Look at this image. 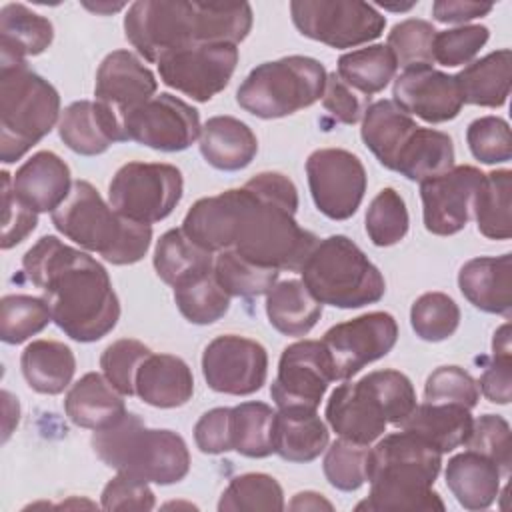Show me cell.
Wrapping results in <instances>:
<instances>
[{
    "instance_id": "cell-1",
    "label": "cell",
    "mask_w": 512,
    "mask_h": 512,
    "mask_svg": "<svg viewBox=\"0 0 512 512\" xmlns=\"http://www.w3.org/2000/svg\"><path fill=\"white\" fill-rule=\"evenodd\" d=\"M298 190L280 172H260L244 186L196 200L182 232L208 252L234 250L276 270L300 272L318 236L296 222Z\"/></svg>"
},
{
    "instance_id": "cell-2",
    "label": "cell",
    "mask_w": 512,
    "mask_h": 512,
    "mask_svg": "<svg viewBox=\"0 0 512 512\" xmlns=\"http://www.w3.org/2000/svg\"><path fill=\"white\" fill-rule=\"evenodd\" d=\"M24 276L42 290L52 322L76 342H96L114 330L120 302L106 268L90 254L42 236L22 258Z\"/></svg>"
},
{
    "instance_id": "cell-3",
    "label": "cell",
    "mask_w": 512,
    "mask_h": 512,
    "mask_svg": "<svg viewBox=\"0 0 512 512\" xmlns=\"http://www.w3.org/2000/svg\"><path fill=\"white\" fill-rule=\"evenodd\" d=\"M252 28L248 2L138 0L124 16L126 40L158 64L170 52L198 44H238Z\"/></svg>"
},
{
    "instance_id": "cell-4",
    "label": "cell",
    "mask_w": 512,
    "mask_h": 512,
    "mask_svg": "<svg viewBox=\"0 0 512 512\" xmlns=\"http://www.w3.org/2000/svg\"><path fill=\"white\" fill-rule=\"evenodd\" d=\"M442 468V454L402 430L384 436L368 452V496L356 510H444L438 492L432 490Z\"/></svg>"
},
{
    "instance_id": "cell-5",
    "label": "cell",
    "mask_w": 512,
    "mask_h": 512,
    "mask_svg": "<svg viewBox=\"0 0 512 512\" xmlns=\"http://www.w3.org/2000/svg\"><path fill=\"white\" fill-rule=\"evenodd\" d=\"M54 228L106 262L126 266L142 260L152 242V226L118 214L86 180H76L68 198L52 212Z\"/></svg>"
},
{
    "instance_id": "cell-6",
    "label": "cell",
    "mask_w": 512,
    "mask_h": 512,
    "mask_svg": "<svg viewBox=\"0 0 512 512\" xmlns=\"http://www.w3.org/2000/svg\"><path fill=\"white\" fill-rule=\"evenodd\" d=\"M92 450L116 472L160 486L176 484L190 470V452L180 434L148 428L138 414L126 412L118 422L92 434Z\"/></svg>"
},
{
    "instance_id": "cell-7",
    "label": "cell",
    "mask_w": 512,
    "mask_h": 512,
    "mask_svg": "<svg viewBox=\"0 0 512 512\" xmlns=\"http://www.w3.org/2000/svg\"><path fill=\"white\" fill-rule=\"evenodd\" d=\"M60 94L26 62H0V160L12 164L60 120Z\"/></svg>"
},
{
    "instance_id": "cell-8",
    "label": "cell",
    "mask_w": 512,
    "mask_h": 512,
    "mask_svg": "<svg viewBox=\"0 0 512 512\" xmlns=\"http://www.w3.org/2000/svg\"><path fill=\"white\" fill-rule=\"evenodd\" d=\"M302 282L320 302L334 308H362L378 302L386 282L362 248L344 234L318 240L300 268Z\"/></svg>"
},
{
    "instance_id": "cell-9",
    "label": "cell",
    "mask_w": 512,
    "mask_h": 512,
    "mask_svg": "<svg viewBox=\"0 0 512 512\" xmlns=\"http://www.w3.org/2000/svg\"><path fill=\"white\" fill-rule=\"evenodd\" d=\"M326 76L324 64L310 56L294 54L262 62L236 90V102L256 118H284L318 102Z\"/></svg>"
},
{
    "instance_id": "cell-10",
    "label": "cell",
    "mask_w": 512,
    "mask_h": 512,
    "mask_svg": "<svg viewBox=\"0 0 512 512\" xmlns=\"http://www.w3.org/2000/svg\"><path fill=\"white\" fill-rule=\"evenodd\" d=\"M182 192V172L166 162H128L108 184L110 206L140 224H154L170 216Z\"/></svg>"
},
{
    "instance_id": "cell-11",
    "label": "cell",
    "mask_w": 512,
    "mask_h": 512,
    "mask_svg": "<svg viewBox=\"0 0 512 512\" xmlns=\"http://www.w3.org/2000/svg\"><path fill=\"white\" fill-rule=\"evenodd\" d=\"M290 14L302 36L338 50L368 44L386 28V18L358 0H294Z\"/></svg>"
},
{
    "instance_id": "cell-12",
    "label": "cell",
    "mask_w": 512,
    "mask_h": 512,
    "mask_svg": "<svg viewBox=\"0 0 512 512\" xmlns=\"http://www.w3.org/2000/svg\"><path fill=\"white\" fill-rule=\"evenodd\" d=\"M310 196L330 220H348L356 214L366 192L362 160L344 148H320L306 160Z\"/></svg>"
},
{
    "instance_id": "cell-13",
    "label": "cell",
    "mask_w": 512,
    "mask_h": 512,
    "mask_svg": "<svg viewBox=\"0 0 512 512\" xmlns=\"http://www.w3.org/2000/svg\"><path fill=\"white\" fill-rule=\"evenodd\" d=\"M398 340L396 318L388 312H366L328 328L322 344L336 380L356 376L370 362L384 358Z\"/></svg>"
},
{
    "instance_id": "cell-14",
    "label": "cell",
    "mask_w": 512,
    "mask_h": 512,
    "mask_svg": "<svg viewBox=\"0 0 512 512\" xmlns=\"http://www.w3.org/2000/svg\"><path fill=\"white\" fill-rule=\"evenodd\" d=\"M238 64L236 44H198L158 60L160 80L196 102H208L222 92Z\"/></svg>"
},
{
    "instance_id": "cell-15",
    "label": "cell",
    "mask_w": 512,
    "mask_h": 512,
    "mask_svg": "<svg viewBox=\"0 0 512 512\" xmlns=\"http://www.w3.org/2000/svg\"><path fill=\"white\" fill-rule=\"evenodd\" d=\"M202 376L214 392L250 396L266 384L268 352L246 336H216L204 348Z\"/></svg>"
},
{
    "instance_id": "cell-16",
    "label": "cell",
    "mask_w": 512,
    "mask_h": 512,
    "mask_svg": "<svg viewBox=\"0 0 512 512\" xmlns=\"http://www.w3.org/2000/svg\"><path fill=\"white\" fill-rule=\"evenodd\" d=\"M126 140L160 152H180L200 138V114L172 94L152 96L122 118Z\"/></svg>"
},
{
    "instance_id": "cell-17",
    "label": "cell",
    "mask_w": 512,
    "mask_h": 512,
    "mask_svg": "<svg viewBox=\"0 0 512 512\" xmlns=\"http://www.w3.org/2000/svg\"><path fill=\"white\" fill-rule=\"evenodd\" d=\"M332 380L336 378L324 344L320 340H298L282 350L270 396L278 408L318 410Z\"/></svg>"
},
{
    "instance_id": "cell-18",
    "label": "cell",
    "mask_w": 512,
    "mask_h": 512,
    "mask_svg": "<svg viewBox=\"0 0 512 512\" xmlns=\"http://www.w3.org/2000/svg\"><path fill=\"white\" fill-rule=\"evenodd\" d=\"M484 172L476 166H452L450 170L420 182L424 228L436 236L460 232L472 210V196Z\"/></svg>"
},
{
    "instance_id": "cell-19",
    "label": "cell",
    "mask_w": 512,
    "mask_h": 512,
    "mask_svg": "<svg viewBox=\"0 0 512 512\" xmlns=\"http://www.w3.org/2000/svg\"><path fill=\"white\" fill-rule=\"evenodd\" d=\"M392 96L398 108L428 124L448 122L464 106L456 76L436 70L432 64L402 68L394 80Z\"/></svg>"
},
{
    "instance_id": "cell-20",
    "label": "cell",
    "mask_w": 512,
    "mask_h": 512,
    "mask_svg": "<svg viewBox=\"0 0 512 512\" xmlns=\"http://www.w3.org/2000/svg\"><path fill=\"white\" fill-rule=\"evenodd\" d=\"M158 90L154 72L130 50L110 52L98 66L94 96L112 108L120 120L148 102Z\"/></svg>"
},
{
    "instance_id": "cell-21",
    "label": "cell",
    "mask_w": 512,
    "mask_h": 512,
    "mask_svg": "<svg viewBox=\"0 0 512 512\" xmlns=\"http://www.w3.org/2000/svg\"><path fill=\"white\" fill-rule=\"evenodd\" d=\"M326 420L340 438L364 446L378 440L388 424L380 400L364 378L332 390L326 402Z\"/></svg>"
},
{
    "instance_id": "cell-22",
    "label": "cell",
    "mask_w": 512,
    "mask_h": 512,
    "mask_svg": "<svg viewBox=\"0 0 512 512\" xmlns=\"http://www.w3.org/2000/svg\"><path fill=\"white\" fill-rule=\"evenodd\" d=\"M58 134L80 156H98L114 142H126L120 116L98 100L68 104L60 114Z\"/></svg>"
},
{
    "instance_id": "cell-23",
    "label": "cell",
    "mask_w": 512,
    "mask_h": 512,
    "mask_svg": "<svg viewBox=\"0 0 512 512\" xmlns=\"http://www.w3.org/2000/svg\"><path fill=\"white\" fill-rule=\"evenodd\" d=\"M72 184L68 164L50 150L32 154L12 176L16 198L38 214H52L68 198Z\"/></svg>"
},
{
    "instance_id": "cell-24",
    "label": "cell",
    "mask_w": 512,
    "mask_h": 512,
    "mask_svg": "<svg viewBox=\"0 0 512 512\" xmlns=\"http://www.w3.org/2000/svg\"><path fill=\"white\" fill-rule=\"evenodd\" d=\"M462 296L478 310L510 318L512 314V254L478 256L458 272Z\"/></svg>"
},
{
    "instance_id": "cell-25",
    "label": "cell",
    "mask_w": 512,
    "mask_h": 512,
    "mask_svg": "<svg viewBox=\"0 0 512 512\" xmlns=\"http://www.w3.org/2000/svg\"><path fill=\"white\" fill-rule=\"evenodd\" d=\"M134 390L154 408H178L192 398L194 376L182 358L150 352L136 372Z\"/></svg>"
},
{
    "instance_id": "cell-26",
    "label": "cell",
    "mask_w": 512,
    "mask_h": 512,
    "mask_svg": "<svg viewBox=\"0 0 512 512\" xmlns=\"http://www.w3.org/2000/svg\"><path fill=\"white\" fill-rule=\"evenodd\" d=\"M330 440L328 426L314 408L290 406L274 414L272 444L282 460L306 464L318 458Z\"/></svg>"
},
{
    "instance_id": "cell-27",
    "label": "cell",
    "mask_w": 512,
    "mask_h": 512,
    "mask_svg": "<svg viewBox=\"0 0 512 512\" xmlns=\"http://www.w3.org/2000/svg\"><path fill=\"white\" fill-rule=\"evenodd\" d=\"M64 412L72 424L96 432L118 422L126 414V406L122 394L104 374L88 372L70 386Z\"/></svg>"
},
{
    "instance_id": "cell-28",
    "label": "cell",
    "mask_w": 512,
    "mask_h": 512,
    "mask_svg": "<svg viewBox=\"0 0 512 512\" xmlns=\"http://www.w3.org/2000/svg\"><path fill=\"white\" fill-rule=\"evenodd\" d=\"M444 478L448 490L462 508L484 510L498 498L502 472L490 458L466 450L448 460Z\"/></svg>"
},
{
    "instance_id": "cell-29",
    "label": "cell",
    "mask_w": 512,
    "mask_h": 512,
    "mask_svg": "<svg viewBox=\"0 0 512 512\" xmlns=\"http://www.w3.org/2000/svg\"><path fill=\"white\" fill-rule=\"evenodd\" d=\"M256 152V134L234 116H212L200 130V154L216 170H242L254 160Z\"/></svg>"
},
{
    "instance_id": "cell-30",
    "label": "cell",
    "mask_w": 512,
    "mask_h": 512,
    "mask_svg": "<svg viewBox=\"0 0 512 512\" xmlns=\"http://www.w3.org/2000/svg\"><path fill=\"white\" fill-rule=\"evenodd\" d=\"M416 128L418 124L414 118L398 108L392 100H376L368 104L362 116L360 136L376 160L384 168L394 170L402 148Z\"/></svg>"
},
{
    "instance_id": "cell-31",
    "label": "cell",
    "mask_w": 512,
    "mask_h": 512,
    "mask_svg": "<svg viewBox=\"0 0 512 512\" xmlns=\"http://www.w3.org/2000/svg\"><path fill=\"white\" fill-rule=\"evenodd\" d=\"M54 40L52 22L20 2L0 10V62H26L42 54Z\"/></svg>"
},
{
    "instance_id": "cell-32",
    "label": "cell",
    "mask_w": 512,
    "mask_h": 512,
    "mask_svg": "<svg viewBox=\"0 0 512 512\" xmlns=\"http://www.w3.org/2000/svg\"><path fill=\"white\" fill-rule=\"evenodd\" d=\"M472 422L474 418L464 406L424 402L416 404L414 412L400 428L418 436L440 454H446L466 444Z\"/></svg>"
},
{
    "instance_id": "cell-33",
    "label": "cell",
    "mask_w": 512,
    "mask_h": 512,
    "mask_svg": "<svg viewBox=\"0 0 512 512\" xmlns=\"http://www.w3.org/2000/svg\"><path fill=\"white\" fill-rule=\"evenodd\" d=\"M456 76L464 104L500 108L506 104L512 82L510 48L494 50L480 60L464 66Z\"/></svg>"
},
{
    "instance_id": "cell-34",
    "label": "cell",
    "mask_w": 512,
    "mask_h": 512,
    "mask_svg": "<svg viewBox=\"0 0 512 512\" xmlns=\"http://www.w3.org/2000/svg\"><path fill=\"white\" fill-rule=\"evenodd\" d=\"M22 376L38 394H62L76 372V358L70 346L58 340H32L20 356Z\"/></svg>"
},
{
    "instance_id": "cell-35",
    "label": "cell",
    "mask_w": 512,
    "mask_h": 512,
    "mask_svg": "<svg viewBox=\"0 0 512 512\" xmlns=\"http://www.w3.org/2000/svg\"><path fill=\"white\" fill-rule=\"evenodd\" d=\"M322 306L302 280L276 282L266 294L268 322L284 336H306L322 316Z\"/></svg>"
},
{
    "instance_id": "cell-36",
    "label": "cell",
    "mask_w": 512,
    "mask_h": 512,
    "mask_svg": "<svg viewBox=\"0 0 512 512\" xmlns=\"http://www.w3.org/2000/svg\"><path fill=\"white\" fill-rule=\"evenodd\" d=\"M454 166V144L446 132L418 126L402 148L394 172L412 182L438 176Z\"/></svg>"
},
{
    "instance_id": "cell-37",
    "label": "cell",
    "mask_w": 512,
    "mask_h": 512,
    "mask_svg": "<svg viewBox=\"0 0 512 512\" xmlns=\"http://www.w3.org/2000/svg\"><path fill=\"white\" fill-rule=\"evenodd\" d=\"M512 172L492 170L486 172L472 196V210L478 232L490 240H508L512 236L510 218Z\"/></svg>"
},
{
    "instance_id": "cell-38",
    "label": "cell",
    "mask_w": 512,
    "mask_h": 512,
    "mask_svg": "<svg viewBox=\"0 0 512 512\" xmlns=\"http://www.w3.org/2000/svg\"><path fill=\"white\" fill-rule=\"evenodd\" d=\"M154 270L162 282H178L214 270V254L194 244L182 228H172L160 236L154 248Z\"/></svg>"
},
{
    "instance_id": "cell-39",
    "label": "cell",
    "mask_w": 512,
    "mask_h": 512,
    "mask_svg": "<svg viewBox=\"0 0 512 512\" xmlns=\"http://www.w3.org/2000/svg\"><path fill=\"white\" fill-rule=\"evenodd\" d=\"M398 70L396 58L386 44H372L346 52L338 58L336 74L364 96L382 92Z\"/></svg>"
},
{
    "instance_id": "cell-40",
    "label": "cell",
    "mask_w": 512,
    "mask_h": 512,
    "mask_svg": "<svg viewBox=\"0 0 512 512\" xmlns=\"http://www.w3.org/2000/svg\"><path fill=\"white\" fill-rule=\"evenodd\" d=\"M274 414L272 406L256 400L230 408L232 450L248 458H266L274 454Z\"/></svg>"
},
{
    "instance_id": "cell-41",
    "label": "cell",
    "mask_w": 512,
    "mask_h": 512,
    "mask_svg": "<svg viewBox=\"0 0 512 512\" xmlns=\"http://www.w3.org/2000/svg\"><path fill=\"white\" fill-rule=\"evenodd\" d=\"M172 288L180 314L192 324H212L230 308V296L218 284L214 270L190 276Z\"/></svg>"
},
{
    "instance_id": "cell-42",
    "label": "cell",
    "mask_w": 512,
    "mask_h": 512,
    "mask_svg": "<svg viewBox=\"0 0 512 512\" xmlns=\"http://www.w3.org/2000/svg\"><path fill=\"white\" fill-rule=\"evenodd\" d=\"M214 276L230 298H254L270 292L280 270L260 266L234 250H222L214 256Z\"/></svg>"
},
{
    "instance_id": "cell-43",
    "label": "cell",
    "mask_w": 512,
    "mask_h": 512,
    "mask_svg": "<svg viewBox=\"0 0 512 512\" xmlns=\"http://www.w3.org/2000/svg\"><path fill=\"white\" fill-rule=\"evenodd\" d=\"M284 490L278 480L264 472H246L230 480L218 500L220 512L238 510H284Z\"/></svg>"
},
{
    "instance_id": "cell-44",
    "label": "cell",
    "mask_w": 512,
    "mask_h": 512,
    "mask_svg": "<svg viewBox=\"0 0 512 512\" xmlns=\"http://www.w3.org/2000/svg\"><path fill=\"white\" fill-rule=\"evenodd\" d=\"M52 322L50 306L40 296L8 294L0 302V338L6 344H20L42 332Z\"/></svg>"
},
{
    "instance_id": "cell-45",
    "label": "cell",
    "mask_w": 512,
    "mask_h": 512,
    "mask_svg": "<svg viewBox=\"0 0 512 512\" xmlns=\"http://www.w3.org/2000/svg\"><path fill=\"white\" fill-rule=\"evenodd\" d=\"M366 234L378 248L398 244L410 226L406 202L394 188H382L370 202L364 218Z\"/></svg>"
},
{
    "instance_id": "cell-46",
    "label": "cell",
    "mask_w": 512,
    "mask_h": 512,
    "mask_svg": "<svg viewBox=\"0 0 512 512\" xmlns=\"http://www.w3.org/2000/svg\"><path fill=\"white\" fill-rule=\"evenodd\" d=\"M410 324L426 342L448 340L460 326V308L444 292H426L410 308Z\"/></svg>"
},
{
    "instance_id": "cell-47",
    "label": "cell",
    "mask_w": 512,
    "mask_h": 512,
    "mask_svg": "<svg viewBox=\"0 0 512 512\" xmlns=\"http://www.w3.org/2000/svg\"><path fill=\"white\" fill-rule=\"evenodd\" d=\"M368 452V446L344 438L332 442L322 462L328 484L342 492L358 490L368 480Z\"/></svg>"
},
{
    "instance_id": "cell-48",
    "label": "cell",
    "mask_w": 512,
    "mask_h": 512,
    "mask_svg": "<svg viewBox=\"0 0 512 512\" xmlns=\"http://www.w3.org/2000/svg\"><path fill=\"white\" fill-rule=\"evenodd\" d=\"M434 36H436V30L430 22L422 18H406L392 26L386 38V46L394 54L396 64L400 68L432 64Z\"/></svg>"
},
{
    "instance_id": "cell-49",
    "label": "cell",
    "mask_w": 512,
    "mask_h": 512,
    "mask_svg": "<svg viewBox=\"0 0 512 512\" xmlns=\"http://www.w3.org/2000/svg\"><path fill=\"white\" fill-rule=\"evenodd\" d=\"M380 400L388 424L402 426L416 408V392L410 378L400 370H374L362 376Z\"/></svg>"
},
{
    "instance_id": "cell-50",
    "label": "cell",
    "mask_w": 512,
    "mask_h": 512,
    "mask_svg": "<svg viewBox=\"0 0 512 512\" xmlns=\"http://www.w3.org/2000/svg\"><path fill=\"white\" fill-rule=\"evenodd\" d=\"M152 350L134 338H120L106 346V350L100 356V368L106 380L122 394V396H134V380L136 372L142 364V360Z\"/></svg>"
},
{
    "instance_id": "cell-51",
    "label": "cell",
    "mask_w": 512,
    "mask_h": 512,
    "mask_svg": "<svg viewBox=\"0 0 512 512\" xmlns=\"http://www.w3.org/2000/svg\"><path fill=\"white\" fill-rule=\"evenodd\" d=\"M464 446L496 462L502 476L510 474V468H512L510 424L502 416L482 414L478 420H474L470 436Z\"/></svg>"
},
{
    "instance_id": "cell-52",
    "label": "cell",
    "mask_w": 512,
    "mask_h": 512,
    "mask_svg": "<svg viewBox=\"0 0 512 512\" xmlns=\"http://www.w3.org/2000/svg\"><path fill=\"white\" fill-rule=\"evenodd\" d=\"M466 142L476 160L482 164H500L512 158L510 126L500 116H482L468 124Z\"/></svg>"
},
{
    "instance_id": "cell-53",
    "label": "cell",
    "mask_w": 512,
    "mask_h": 512,
    "mask_svg": "<svg viewBox=\"0 0 512 512\" xmlns=\"http://www.w3.org/2000/svg\"><path fill=\"white\" fill-rule=\"evenodd\" d=\"M426 402L434 404H458L472 410L480 400L478 382L460 366L436 368L424 384Z\"/></svg>"
},
{
    "instance_id": "cell-54",
    "label": "cell",
    "mask_w": 512,
    "mask_h": 512,
    "mask_svg": "<svg viewBox=\"0 0 512 512\" xmlns=\"http://www.w3.org/2000/svg\"><path fill=\"white\" fill-rule=\"evenodd\" d=\"M490 30L482 24H462L458 28L436 32L432 44L434 62L442 66H462L468 64L488 42Z\"/></svg>"
},
{
    "instance_id": "cell-55",
    "label": "cell",
    "mask_w": 512,
    "mask_h": 512,
    "mask_svg": "<svg viewBox=\"0 0 512 512\" xmlns=\"http://www.w3.org/2000/svg\"><path fill=\"white\" fill-rule=\"evenodd\" d=\"M2 250L20 244L38 224V212L22 204L12 190V174L2 172Z\"/></svg>"
},
{
    "instance_id": "cell-56",
    "label": "cell",
    "mask_w": 512,
    "mask_h": 512,
    "mask_svg": "<svg viewBox=\"0 0 512 512\" xmlns=\"http://www.w3.org/2000/svg\"><path fill=\"white\" fill-rule=\"evenodd\" d=\"M370 98L356 92L352 86H348L336 72H330L326 76V86L322 94V106L330 114L332 120L340 124H356L362 120Z\"/></svg>"
},
{
    "instance_id": "cell-57",
    "label": "cell",
    "mask_w": 512,
    "mask_h": 512,
    "mask_svg": "<svg viewBox=\"0 0 512 512\" xmlns=\"http://www.w3.org/2000/svg\"><path fill=\"white\" fill-rule=\"evenodd\" d=\"M104 510H152L156 506L154 492L148 482L118 472L102 490Z\"/></svg>"
},
{
    "instance_id": "cell-58",
    "label": "cell",
    "mask_w": 512,
    "mask_h": 512,
    "mask_svg": "<svg viewBox=\"0 0 512 512\" xmlns=\"http://www.w3.org/2000/svg\"><path fill=\"white\" fill-rule=\"evenodd\" d=\"M194 442L202 454L230 452V408L220 406L204 412L194 426Z\"/></svg>"
},
{
    "instance_id": "cell-59",
    "label": "cell",
    "mask_w": 512,
    "mask_h": 512,
    "mask_svg": "<svg viewBox=\"0 0 512 512\" xmlns=\"http://www.w3.org/2000/svg\"><path fill=\"white\" fill-rule=\"evenodd\" d=\"M476 382L488 402L508 404L512 398V356H492Z\"/></svg>"
},
{
    "instance_id": "cell-60",
    "label": "cell",
    "mask_w": 512,
    "mask_h": 512,
    "mask_svg": "<svg viewBox=\"0 0 512 512\" xmlns=\"http://www.w3.org/2000/svg\"><path fill=\"white\" fill-rule=\"evenodd\" d=\"M494 6L480 2H464V0H436L432 4V16L442 24H464L468 20L480 18L488 14Z\"/></svg>"
},
{
    "instance_id": "cell-61",
    "label": "cell",
    "mask_w": 512,
    "mask_h": 512,
    "mask_svg": "<svg viewBox=\"0 0 512 512\" xmlns=\"http://www.w3.org/2000/svg\"><path fill=\"white\" fill-rule=\"evenodd\" d=\"M288 510H334V506L324 498V494L304 490L294 494V498L288 502Z\"/></svg>"
},
{
    "instance_id": "cell-62",
    "label": "cell",
    "mask_w": 512,
    "mask_h": 512,
    "mask_svg": "<svg viewBox=\"0 0 512 512\" xmlns=\"http://www.w3.org/2000/svg\"><path fill=\"white\" fill-rule=\"evenodd\" d=\"M492 356H512L510 346V324H502L492 338Z\"/></svg>"
},
{
    "instance_id": "cell-63",
    "label": "cell",
    "mask_w": 512,
    "mask_h": 512,
    "mask_svg": "<svg viewBox=\"0 0 512 512\" xmlns=\"http://www.w3.org/2000/svg\"><path fill=\"white\" fill-rule=\"evenodd\" d=\"M2 398H4V414H6V418H4V440H8V436H10V432H12V428L18 424V416H20V408H16L14 412L10 410L12 408V404H14V396L10 394V392H2Z\"/></svg>"
},
{
    "instance_id": "cell-64",
    "label": "cell",
    "mask_w": 512,
    "mask_h": 512,
    "mask_svg": "<svg viewBox=\"0 0 512 512\" xmlns=\"http://www.w3.org/2000/svg\"><path fill=\"white\" fill-rule=\"evenodd\" d=\"M86 8H90V10H96V12H116V10L124 8V4H118V6H114V4H96V6H92V4H86Z\"/></svg>"
}]
</instances>
